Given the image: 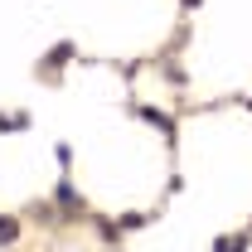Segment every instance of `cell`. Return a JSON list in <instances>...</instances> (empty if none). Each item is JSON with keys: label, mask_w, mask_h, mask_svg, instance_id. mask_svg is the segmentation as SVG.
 I'll return each instance as SVG.
<instances>
[{"label": "cell", "mask_w": 252, "mask_h": 252, "mask_svg": "<svg viewBox=\"0 0 252 252\" xmlns=\"http://www.w3.org/2000/svg\"><path fill=\"white\" fill-rule=\"evenodd\" d=\"M141 117H146L151 126H160L165 136H175V117H165V112H156V107H141Z\"/></svg>", "instance_id": "6da1fadb"}, {"label": "cell", "mask_w": 252, "mask_h": 252, "mask_svg": "<svg viewBox=\"0 0 252 252\" xmlns=\"http://www.w3.org/2000/svg\"><path fill=\"white\" fill-rule=\"evenodd\" d=\"M54 199H59V204L68 209V214H78V209H83V204H78V194H73L68 185H59V194H54Z\"/></svg>", "instance_id": "7a4b0ae2"}, {"label": "cell", "mask_w": 252, "mask_h": 252, "mask_svg": "<svg viewBox=\"0 0 252 252\" xmlns=\"http://www.w3.org/2000/svg\"><path fill=\"white\" fill-rule=\"evenodd\" d=\"M15 238H20V223H15V219H0V243H5V248H10V243H15Z\"/></svg>", "instance_id": "3957f363"}, {"label": "cell", "mask_w": 252, "mask_h": 252, "mask_svg": "<svg viewBox=\"0 0 252 252\" xmlns=\"http://www.w3.org/2000/svg\"><path fill=\"white\" fill-rule=\"evenodd\" d=\"M73 59V44H59V49H54V59L44 63V73H49V68H59V63H68Z\"/></svg>", "instance_id": "277c9868"}, {"label": "cell", "mask_w": 252, "mask_h": 252, "mask_svg": "<svg viewBox=\"0 0 252 252\" xmlns=\"http://www.w3.org/2000/svg\"><path fill=\"white\" fill-rule=\"evenodd\" d=\"M243 248H248V233H243V238H223V243H219V252H243Z\"/></svg>", "instance_id": "5b68a950"}, {"label": "cell", "mask_w": 252, "mask_h": 252, "mask_svg": "<svg viewBox=\"0 0 252 252\" xmlns=\"http://www.w3.org/2000/svg\"><path fill=\"white\" fill-rule=\"evenodd\" d=\"M194 5H199V0H185V10H194Z\"/></svg>", "instance_id": "8992f818"}]
</instances>
